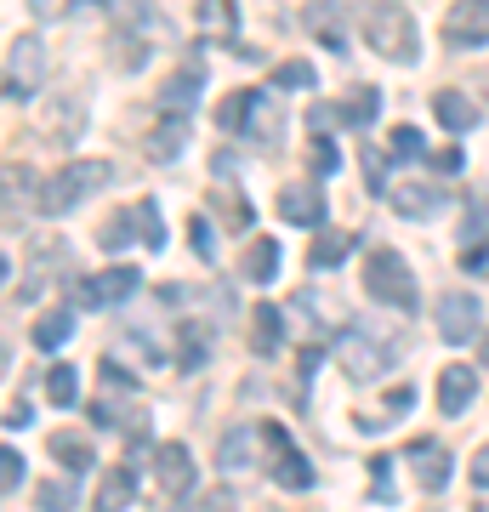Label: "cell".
Wrapping results in <instances>:
<instances>
[{
    "label": "cell",
    "instance_id": "1",
    "mask_svg": "<svg viewBox=\"0 0 489 512\" xmlns=\"http://www.w3.org/2000/svg\"><path fill=\"white\" fill-rule=\"evenodd\" d=\"M364 40H370L387 63H416L421 57L416 18H410L404 0H370V6H364Z\"/></svg>",
    "mask_w": 489,
    "mask_h": 512
},
{
    "label": "cell",
    "instance_id": "2",
    "mask_svg": "<svg viewBox=\"0 0 489 512\" xmlns=\"http://www.w3.org/2000/svg\"><path fill=\"white\" fill-rule=\"evenodd\" d=\"M217 126L239 131V137H256V148H279L285 120H279V109H273V97L262 92V86H245V92H234L217 109Z\"/></svg>",
    "mask_w": 489,
    "mask_h": 512
},
{
    "label": "cell",
    "instance_id": "3",
    "mask_svg": "<svg viewBox=\"0 0 489 512\" xmlns=\"http://www.w3.org/2000/svg\"><path fill=\"white\" fill-rule=\"evenodd\" d=\"M109 183H114V165L109 160H74V165H63V171L46 177V188H40V217H69L86 194H97V188H109Z\"/></svg>",
    "mask_w": 489,
    "mask_h": 512
},
{
    "label": "cell",
    "instance_id": "4",
    "mask_svg": "<svg viewBox=\"0 0 489 512\" xmlns=\"http://www.w3.org/2000/svg\"><path fill=\"white\" fill-rule=\"evenodd\" d=\"M364 291H370V302H381V308L393 313H416V274L404 268L399 251H370V262H364Z\"/></svg>",
    "mask_w": 489,
    "mask_h": 512
},
{
    "label": "cell",
    "instance_id": "5",
    "mask_svg": "<svg viewBox=\"0 0 489 512\" xmlns=\"http://www.w3.org/2000/svg\"><path fill=\"white\" fill-rule=\"evenodd\" d=\"M393 353H399V342H381L376 330H364V325L336 336V365H342L353 382H376L381 370L393 365Z\"/></svg>",
    "mask_w": 489,
    "mask_h": 512
},
{
    "label": "cell",
    "instance_id": "6",
    "mask_svg": "<svg viewBox=\"0 0 489 512\" xmlns=\"http://www.w3.org/2000/svg\"><path fill=\"white\" fill-rule=\"evenodd\" d=\"M40 86H46V46H40V35H18L12 52H6V97L23 103V97H35Z\"/></svg>",
    "mask_w": 489,
    "mask_h": 512
},
{
    "label": "cell",
    "instance_id": "7",
    "mask_svg": "<svg viewBox=\"0 0 489 512\" xmlns=\"http://www.w3.org/2000/svg\"><path fill=\"white\" fill-rule=\"evenodd\" d=\"M137 291V268H103L97 279H74V308L80 313H97V308H114V302H126V296Z\"/></svg>",
    "mask_w": 489,
    "mask_h": 512
},
{
    "label": "cell",
    "instance_id": "8",
    "mask_svg": "<svg viewBox=\"0 0 489 512\" xmlns=\"http://www.w3.org/2000/svg\"><path fill=\"white\" fill-rule=\"evenodd\" d=\"M262 444L273 450V484H279V490H308L313 467H308V456L290 444V433L279 427V421H262Z\"/></svg>",
    "mask_w": 489,
    "mask_h": 512
},
{
    "label": "cell",
    "instance_id": "9",
    "mask_svg": "<svg viewBox=\"0 0 489 512\" xmlns=\"http://www.w3.org/2000/svg\"><path fill=\"white\" fill-rule=\"evenodd\" d=\"M478 325H484V308H478V296H467V291H444L438 296V336L444 342H472L478 336Z\"/></svg>",
    "mask_w": 489,
    "mask_h": 512
},
{
    "label": "cell",
    "instance_id": "10",
    "mask_svg": "<svg viewBox=\"0 0 489 512\" xmlns=\"http://www.w3.org/2000/svg\"><path fill=\"white\" fill-rule=\"evenodd\" d=\"M154 478H160V495L188 501V495H194V478H200V467H194V456H188V444H160V450H154Z\"/></svg>",
    "mask_w": 489,
    "mask_h": 512
},
{
    "label": "cell",
    "instance_id": "11",
    "mask_svg": "<svg viewBox=\"0 0 489 512\" xmlns=\"http://www.w3.org/2000/svg\"><path fill=\"white\" fill-rule=\"evenodd\" d=\"M444 40L455 52H472L489 40V0H455L450 18H444Z\"/></svg>",
    "mask_w": 489,
    "mask_h": 512
},
{
    "label": "cell",
    "instance_id": "12",
    "mask_svg": "<svg viewBox=\"0 0 489 512\" xmlns=\"http://www.w3.org/2000/svg\"><path fill=\"white\" fill-rule=\"evenodd\" d=\"M302 29L330 52H347V0H308L302 6Z\"/></svg>",
    "mask_w": 489,
    "mask_h": 512
},
{
    "label": "cell",
    "instance_id": "13",
    "mask_svg": "<svg viewBox=\"0 0 489 512\" xmlns=\"http://www.w3.org/2000/svg\"><path fill=\"white\" fill-rule=\"evenodd\" d=\"M387 205H393L404 222H427L438 205H444V194L433 188V177H399V183L387 188Z\"/></svg>",
    "mask_w": 489,
    "mask_h": 512
},
{
    "label": "cell",
    "instance_id": "14",
    "mask_svg": "<svg viewBox=\"0 0 489 512\" xmlns=\"http://www.w3.org/2000/svg\"><path fill=\"white\" fill-rule=\"evenodd\" d=\"M404 456H410V473H416L421 490H433V495H438L444 484H450V450H444L438 439H416L410 450H404Z\"/></svg>",
    "mask_w": 489,
    "mask_h": 512
},
{
    "label": "cell",
    "instance_id": "15",
    "mask_svg": "<svg viewBox=\"0 0 489 512\" xmlns=\"http://www.w3.org/2000/svg\"><path fill=\"white\" fill-rule=\"evenodd\" d=\"M279 217L296 222V228H319L325 222V194H319V183H290L279 194Z\"/></svg>",
    "mask_w": 489,
    "mask_h": 512
},
{
    "label": "cell",
    "instance_id": "16",
    "mask_svg": "<svg viewBox=\"0 0 489 512\" xmlns=\"http://www.w3.org/2000/svg\"><path fill=\"white\" fill-rule=\"evenodd\" d=\"M433 114L444 120V131H455V137H467V131H478V103H472L467 92H455V86L433 92Z\"/></svg>",
    "mask_w": 489,
    "mask_h": 512
},
{
    "label": "cell",
    "instance_id": "17",
    "mask_svg": "<svg viewBox=\"0 0 489 512\" xmlns=\"http://www.w3.org/2000/svg\"><path fill=\"white\" fill-rule=\"evenodd\" d=\"M472 393H478V370L472 365H450L438 376V410H444V416H461L472 404Z\"/></svg>",
    "mask_w": 489,
    "mask_h": 512
},
{
    "label": "cell",
    "instance_id": "18",
    "mask_svg": "<svg viewBox=\"0 0 489 512\" xmlns=\"http://www.w3.org/2000/svg\"><path fill=\"white\" fill-rule=\"evenodd\" d=\"M279 342H285V313L273 308V302H256L251 308V348L262 353V359H273Z\"/></svg>",
    "mask_w": 489,
    "mask_h": 512
},
{
    "label": "cell",
    "instance_id": "19",
    "mask_svg": "<svg viewBox=\"0 0 489 512\" xmlns=\"http://www.w3.org/2000/svg\"><path fill=\"white\" fill-rule=\"evenodd\" d=\"M239 274L245 279H256V285H273V279H279V239H251V245H245V262H239Z\"/></svg>",
    "mask_w": 489,
    "mask_h": 512
},
{
    "label": "cell",
    "instance_id": "20",
    "mask_svg": "<svg viewBox=\"0 0 489 512\" xmlns=\"http://www.w3.org/2000/svg\"><path fill=\"white\" fill-rule=\"evenodd\" d=\"M194 18H200L205 40H234L239 35V6H234V0H200V6H194Z\"/></svg>",
    "mask_w": 489,
    "mask_h": 512
},
{
    "label": "cell",
    "instance_id": "21",
    "mask_svg": "<svg viewBox=\"0 0 489 512\" xmlns=\"http://www.w3.org/2000/svg\"><path fill=\"white\" fill-rule=\"evenodd\" d=\"M188 143V114H165L160 126L148 131V160H177Z\"/></svg>",
    "mask_w": 489,
    "mask_h": 512
},
{
    "label": "cell",
    "instance_id": "22",
    "mask_svg": "<svg viewBox=\"0 0 489 512\" xmlns=\"http://www.w3.org/2000/svg\"><path fill=\"white\" fill-rule=\"evenodd\" d=\"M359 245V234H347V228H325V234L313 239L308 251V268H336V262H347V251Z\"/></svg>",
    "mask_w": 489,
    "mask_h": 512
},
{
    "label": "cell",
    "instance_id": "23",
    "mask_svg": "<svg viewBox=\"0 0 489 512\" xmlns=\"http://www.w3.org/2000/svg\"><path fill=\"white\" fill-rule=\"evenodd\" d=\"M211 359V330L200 319H182V336H177V365L182 370H200Z\"/></svg>",
    "mask_w": 489,
    "mask_h": 512
},
{
    "label": "cell",
    "instance_id": "24",
    "mask_svg": "<svg viewBox=\"0 0 489 512\" xmlns=\"http://www.w3.org/2000/svg\"><path fill=\"white\" fill-rule=\"evenodd\" d=\"M336 114H342V126H359L364 131L381 114V92H376V86H353V92L336 103Z\"/></svg>",
    "mask_w": 489,
    "mask_h": 512
},
{
    "label": "cell",
    "instance_id": "25",
    "mask_svg": "<svg viewBox=\"0 0 489 512\" xmlns=\"http://www.w3.org/2000/svg\"><path fill=\"white\" fill-rule=\"evenodd\" d=\"M131 495H137V473L131 467H114L103 473V490H97V512H126Z\"/></svg>",
    "mask_w": 489,
    "mask_h": 512
},
{
    "label": "cell",
    "instance_id": "26",
    "mask_svg": "<svg viewBox=\"0 0 489 512\" xmlns=\"http://www.w3.org/2000/svg\"><path fill=\"white\" fill-rule=\"evenodd\" d=\"M194 97H200V74L182 69V74H171V80L160 86V109L165 114H188L194 109Z\"/></svg>",
    "mask_w": 489,
    "mask_h": 512
},
{
    "label": "cell",
    "instance_id": "27",
    "mask_svg": "<svg viewBox=\"0 0 489 512\" xmlns=\"http://www.w3.org/2000/svg\"><path fill=\"white\" fill-rule=\"evenodd\" d=\"M131 239H143V228H137V211H120V217H109L103 222V228H97V245H103V251H126Z\"/></svg>",
    "mask_w": 489,
    "mask_h": 512
},
{
    "label": "cell",
    "instance_id": "28",
    "mask_svg": "<svg viewBox=\"0 0 489 512\" xmlns=\"http://www.w3.org/2000/svg\"><path fill=\"white\" fill-rule=\"evenodd\" d=\"M211 211L222 217V228H251V222H256V211L234 194V183H222L217 194H211Z\"/></svg>",
    "mask_w": 489,
    "mask_h": 512
},
{
    "label": "cell",
    "instance_id": "29",
    "mask_svg": "<svg viewBox=\"0 0 489 512\" xmlns=\"http://www.w3.org/2000/svg\"><path fill=\"white\" fill-rule=\"evenodd\" d=\"M52 456L69 467V478H74V473H86L91 461H97V456H91V444H86V439H74V433H52Z\"/></svg>",
    "mask_w": 489,
    "mask_h": 512
},
{
    "label": "cell",
    "instance_id": "30",
    "mask_svg": "<svg viewBox=\"0 0 489 512\" xmlns=\"http://www.w3.org/2000/svg\"><path fill=\"white\" fill-rule=\"evenodd\" d=\"M46 399L63 404V410L80 404V376H74V365H52V370H46Z\"/></svg>",
    "mask_w": 489,
    "mask_h": 512
},
{
    "label": "cell",
    "instance_id": "31",
    "mask_svg": "<svg viewBox=\"0 0 489 512\" xmlns=\"http://www.w3.org/2000/svg\"><path fill=\"white\" fill-rule=\"evenodd\" d=\"M69 336H74V313H69V308H63V313H46V319L35 325V348L52 353V348H63Z\"/></svg>",
    "mask_w": 489,
    "mask_h": 512
},
{
    "label": "cell",
    "instance_id": "32",
    "mask_svg": "<svg viewBox=\"0 0 489 512\" xmlns=\"http://www.w3.org/2000/svg\"><path fill=\"white\" fill-rule=\"evenodd\" d=\"M245 461H251V427H234V433L222 439V450H217V467L222 473H239Z\"/></svg>",
    "mask_w": 489,
    "mask_h": 512
},
{
    "label": "cell",
    "instance_id": "33",
    "mask_svg": "<svg viewBox=\"0 0 489 512\" xmlns=\"http://www.w3.org/2000/svg\"><path fill=\"white\" fill-rule=\"evenodd\" d=\"M137 228H143V245L148 251H165V222H160V200H137Z\"/></svg>",
    "mask_w": 489,
    "mask_h": 512
},
{
    "label": "cell",
    "instance_id": "34",
    "mask_svg": "<svg viewBox=\"0 0 489 512\" xmlns=\"http://www.w3.org/2000/svg\"><path fill=\"white\" fill-rule=\"evenodd\" d=\"M381 404H387V410H381V416H364L359 427H381V421H404L410 410H416V393H410V387H393V393H387Z\"/></svg>",
    "mask_w": 489,
    "mask_h": 512
},
{
    "label": "cell",
    "instance_id": "35",
    "mask_svg": "<svg viewBox=\"0 0 489 512\" xmlns=\"http://www.w3.org/2000/svg\"><path fill=\"white\" fill-rule=\"evenodd\" d=\"M273 86H279V92H302V86H313V63H302V57H285V63L273 69Z\"/></svg>",
    "mask_w": 489,
    "mask_h": 512
},
{
    "label": "cell",
    "instance_id": "36",
    "mask_svg": "<svg viewBox=\"0 0 489 512\" xmlns=\"http://www.w3.org/2000/svg\"><path fill=\"white\" fill-rule=\"evenodd\" d=\"M370 501H381V507H393V501H399V490H393V461H387V456L370 461Z\"/></svg>",
    "mask_w": 489,
    "mask_h": 512
},
{
    "label": "cell",
    "instance_id": "37",
    "mask_svg": "<svg viewBox=\"0 0 489 512\" xmlns=\"http://www.w3.org/2000/svg\"><path fill=\"white\" fill-rule=\"evenodd\" d=\"M35 507H40V512H69V507H74V484H63V478H52V484H40Z\"/></svg>",
    "mask_w": 489,
    "mask_h": 512
},
{
    "label": "cell",
    "instance_id": "38",
    "mask_svg": "<svg viewBox=\"0 0 489 512\" xmlns=\"http://www.w3.org/2000/svg\"><path fill=\"white\" fill-rule=\"evenodd\" d=\"M308 160H313V171H319V177H330V171L342 165V154H336V143H330V131H319V137H313Z\"/></svg>",
    "mask_w": 489,
    "mask_h": 512
},
{
    "label": "cell",
    "instance_id": "39",
    "mask_svg": "<svg viewBox=\"0 0 489 512\" xmlns=\"http://www.w3.org/2000/svg\"><path fill=\"white\" fill-rule=\"evenodd\" d=\"M393 154H399V160H421V154H427L421 131L416 126H393Z\"/></svg>",
    "mask_w": 489,
    "mask_h": 512
},
{
    "label": "cell",
    "instance_id": "40",
    "mask_svg": "<svg viewBox=\"0 0 489 512\" xmlns=\"http://www.w3.org/2000/svg\"><path fill=\"white\" fill-rule=\"evenodd\" d=\"M0 484H6V495L23 490V450H0Z\"/></svg>",
    "mask_w": 489,
    "mask_h": 512
},
{
    "label": "cell",
    "instance_id": "41",
    "mask_svg": "<svg viewBox=\"0 0 489 512\" xmlns=\"http://www.w3.org/2000/svg\"><path fill=\"white\" fill-rule=\"evenodd\" d=\"M188 245H194V256H200V262H211V256H217V234H211V217H194V234H188Z\"/></svg>",
    "mask_w": 489,
    "mask_h": 512
},
{
    "label": "cell",
    "instance_id": "42",
    "mask_svg": "<svg viewBox=\"0 0 489 512\" xmlns=\"http://www.w3.org/2000/svg\"><path fill=\"white\" fill-rule=\"evenodd\" d=\"M461 268H467L472 279H489V234L478 239V245H467V251H461Z\"/></svg>",
    "mask_w": 489,
    "mask_h": 512
},
{
    "label": "cell",
    "instance_id": "43",
    "mask_svg": "<svg viewBox=\"0 0 489 512\" xmlns=\"http://www.w3.org/2000/svg\"><path fill=\"white\" fill-rule=\"evenodd\" d=\"M364 171H370V194H381V148H364Z\"/></svg>",
    "mask_w": 489,
    "mask_h": 512
},
{
    "label": "cell",
    "instance_id": "44",
    "mask_svg": "<svg viewBox=\"0 0 489 512\" xmlns=\"http://www.w3.org/2000/svg\"><path fill=\"white\" fill-rule=\"evenodd\" d=\"M29 421H35V410H29L23 399H12V410H6V427L18 433V427H29Z\"/></svg>",
    "mask_w": 489,
    "mask_h": 512
},
{
    "label": "cell",
    "instance_id": "45",
    "mask_svg": "<svg viewBox=\"0 0 489 512\" xmlns=\"http://www.w3.org/2000/svg\"><path fill=\"white\" fill-rule=\"evenodd\" d=\"M472 484H478V490H489V444L472 456Z\"/></svg>",
    "mask_w": 489,
    "mask_h": 512
},
{
    "label": "cell",
    "instance_id": "46",
    "mask_svg": "<svg viewBox=\"0 0 489 512\" xmlns=\"http://www.w3.org/2000/svg\"><path fill=\"white\" fill-rule=\"evenodd\" d=\"M427 165H433V171H461V154L444 148V154H427Z\"/></svg>",
    "mask_w": 489,
    "mask_h": 512
},
{
    "label": "cell",
    "instance_id": "47",
    "mask_svg": "<svg viewBox=\"0 0 489 512\" xmlns=\"http://www.w3.org/2000/svg\"><path fill=\"white\" fill-rule=\"evenodd\" d=\"M29 6H35L40 18H52V12H57V0H29Z\"/></svg>",
    "mask_w": 489,
    "mask_h": 512
},
{
    "label": "cell",
    "instance_id": "48",
    "mask_svg": "<svg viewBox=\"0 0 489 512\" xmlns=\"http://www.w3.org/2000/svg\"><path fill=\"white\" fill-rule=\"evenodd\" d=\"M472 512H489V501H484V495H478V507H472Z\"/></svg>",
    "mask_w": 489,
    "mask_h": 512
},
{
    "label": "cell",
    "instance_id": "49",
    "mask_svg": "<svg viewBox=\"0 0 489 512\" xmlns=\"http://www.w3.org/2000/svg\"><path fill=\"white\" fill-rule=\"evenodd\" d=\"M484 97H489V80H484Z\"/></svg>",
    "mask_w": 489,
    "mask_h": 512
}]
</instances>
